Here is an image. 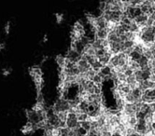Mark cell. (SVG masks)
<instances>
[{
	"label": "cell",
	"instance_id": "obj_2",
	"mask_svg": "<svg viewBox=\"0 0 155 136\" xmlns=\"http://www.w3.org/2000/svg\"><path fill=\"white\" fill-rule=\"evenodd\" d=\"M51 110L55 113V114L68 113L71 110V105H70V103L68 100L60 98L54 103V105L51 107Z\"/></svg>",
	"mask_w": 155,
	"mask_h": 136
},
{
	"label": "cell",
	"instance_id": "obj_12",
	"mask_svg": "<svg viewBox=\"0 0 155 136\" xmlns=\"http://www.w3.org/2000/svg\"><path fill=\"white\" fill-rule=\"evenodd\" d=\"M1 72H2V76H5V77H7V76H8L10 74H12V69L10 67H4Z\"/></svg>",
	"mask_w": 155,
	"mask_h": 136
},
{
	"label": "cell",
	"instance_id": "obj_11",
	"mask_svg": "<svg viewBox=\"0 0 155 136\" xmlns=\"http://www.w3.org/2000/svg\"><path fill=\"white\" fill-rule=\"evenodd\" d=\"M10 31H12V21H8L6 24H4V27H3V32L6 36H8L10 34Z\"/></svg>",
	"mask_w": 155,
	"mask_h": 136
},
{
	"label": "cell",
	"instance_id": "obj_4",
	"mask_svg": "<svg viewBox=\"0 0 155 136\" xmlns=\"http://www.w3.org/2000/svg\"><path fill=\"white\" fill-rule=\"evenodd\" d=\"M77 66H78V69H79L81 76H85L88 72L92 69L89 63H88L87 60L85 58H83V57L77 63Z\"/></svg>",
	"mask_w": 155,
	"mask_h": 136
},
{
	"label": "cell",
	"instance_id": "obj_9",
	"mask_svg": "<svg viewBox=\"0 0 155 136\" xmlns=\"http://www.w3.org/2000/svg\"><path fill=\"white\" fill-rule=\"evenodd\" d=\"M108 34H109V31L107 29H97L95 31L96 38L100 40H107Z\"/></svg>",
	"mask_w": 155,
	"mask_h": 136
},
{
	"label": "cell",
	"instance_id": "obj_15",
	"mask_svg": "<svg viewBox=\"0 0 155 136\" xmlns=\"http://www.w3.org/2000/svg\"><path fill=\"white\" fill-rule=\"evenodd\" d=\"M6 49V44L5 43H0V52Z\"/></svg>",
	"mask_w": 155,
	"mask_h": 136
},
{
	"label": "cell",
	"instance_id": "obj_14",
	"mask_svg": "<svg viewBox=\"0 0 155 136\" xmlns=\"http://www.w3.org/2000/svg\"><path fill=\"white\" fill-rule=\"evenodd\" d=\"M87 136H98V133L94 131H91L89 133L87 134Z\"/></svg>",
	"mask_w": 155,
	"mask_h": 136
},
{
	"label": "cell",
	"instance_id": "obj_7",
	"mask_svg": "<svg viewBox=\"0 0 155 136\" xmlns=\"http://www.w3.org/2000/svg\"><path fill=\"white\" fill-rule=\"evenodd\" d=\"M36 131H37V128L30 122H27L26 124H25V125L21 128V132L24 135H30L33 132H35Z\"/></svg>",
	"mask_w": 155,
	"mask_h": 136
},
{
	"label": "cell",
	"instance_id": "obj_5",
	"mask_svg": "<svg viewBox=\"0 0 155 136\" xmlns=\"http://www.w3.org/2000/svg\"><path fill=\"white\" fill-rule=\"evenodd\" d=\"M137 111L138 109H137V104H125L121 113L127 117H135L137 115Z\"/></svg>",
	"mask_w": 155,
	"mask_h": 136
},
{
	"label": "cell",
	"instance_id": "obj_8",
	"mask_svg": "<svg viewBox=\"0 0 155 136\" xmlns=\"http://www.w3.org/2000/svg\"><path fill=\"white\" fill-rule=\"evenodd\" d=\"M149 18L150 16L146 15V14H144V13H141L140 15H138L135 20L134 21L136 22V24L141 28V27H144V26H146L147 24H148V21H149Z\"/></svg>",
	"mask_w": 155,
	"mask_h": 136
},
{
	"label": "cell",
	"instance_id": "obj_16",
	"mask_svg": "<svg viewBox=\"0 0 155 136\" xmlns=\"http://www.w3.org/2000/svg\"><path fill=\"white\" fill-rule=\"evenodd\" d=\"M129 136H141V135H140L139 133H137V132L136 131V132H134V133H132V134H130Z\"/></svg>",
	"mask_w": 155,
	"mask_h": 136
},
{
	"label": "cell",
	"instance_id": "obj_1",
	"mask_svg": "<svg viewBox=\"0 0 155 136\" xmlns=\"http://www.w3.org/2000/svg\"><path fill=\"white\" fill-rule=\"evenodd\" d=\"M29 75L32 77V80L34 81L38 94H41V90H42V87H43V74H42V70L40 67L38 66H33L29 68Z\"/></svg>",
	"mask_w": 155,
	"mask_h": 136
},
{
	"label": "cell",
	"instance_id": "obj_17",
	"mask_svg": "<svg viewBox=\"0 0 155 136\" xmlns=\"http://www.w3.org/2000/svg\"><path fill=\"white\" fill-rule=\"evenodd\" d=\"M47 40H48L47 36H44V37H43V39H42V42H46Z\"/></svg>",
	"mask_w": 155,
	"mask_h": 136
},
{
	"label": "cell",
	"instance_id": "obj_3",
	"mask_svg": "<svg viewBox=\"0 0 155 136\" xmlns=\"http://www.w3.org/2000/svg\"><path fill=\"white\" fill-rule=\"evenodd\" d=\"M80 124L81 122L78 119L77 113L75 111L70 110L68 112V118H66V121H65V127L70 130H73V129H77L78 127H80Z\"/></svg>",
	"mask_w": 155,
	"mask_h": 136
},
{
	"label": "cell",
	"instance_id": "obj_10",
	"mask_svg": "<svg viewBox=\"0 0 155 136\" xmlns=\"http://www.w3.org/2000/svg\"><path fill=\"white\" fill-rule=\"evenodd\" d=\"M80 126L81 128H83L85 131H87L88 132H90L91 130H92V120L91 119H88L86 121H83V122H81Z\"/></svg>",
	"mask_w": 155,
	"mask_h": 136
},
{
	"label": "cell",
	"instance_id": "obj_13",
	"mask_svg": "<svg viewBox=\"0 0 155 136\" xmlns=\"http://www.w3.org/2000/svg\"><path fill=\"white\" fill-rule=\"evenodd\" d=\"M55 17H56V21H57L58 24H60V22L62 21V20H63V18H64L62 14H56V15H55Z\"/></svg>",
	"mask_w": 155,
	"mask_h": 136
},
{
	"label": "cell",
	"instance_id": "obj_6",
	"mask_svg": "<svg viewBox=\"0 0 155 136\" xmlns=\"http://www.w3.org/2000/svg\"><path fill=\"white\" fill-rule=\"evenodd\" d=\"M66 59L68 61L72 62V63H77L79 62L81 58H82V54H81L80 52H78L77 50H75L74 49H71L68 52V55H66Z\"/></svg>",
	"mask_w": 155,
	"mask_h": 136
}]
</instances>
